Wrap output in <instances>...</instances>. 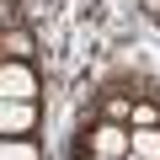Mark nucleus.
<instances>
[{
	"instance_id": "obj_6",
	"label": "nucleus",
	"mask_w": 160,
	"mask_h": 160,
	"mask_svg": "<svg viewBox=\"0 0 160 160\" xmlns=\"http://www.w3.org/2000/svg\"><path fill=\"white\" fill-rule=\"evenodd\" d=\"M6 48H11V53H27L32 43H27V32H11V38H6Z\"/></svg>"
},
{
	"instance_id": "obj_2",
	"label": "nucleus",
	"mask_w": 160,
	"mask_h": 160,
	"mask_svg": "<svg viewBox=\"0 0 160 160\" xmlns=\"http://www.w3.org/2000/svg\"><path fill=\"white\" fill-rule=\"evenodd\" d=\"M27 128H32V102H6L0 96V139L27 133Z\"/></svg>"
},
{
	"instance_id": "obj_3",
	"label": "nucleus",
	"mask_w": 160,
	"mask_h": 160,
	"mask_svg": "<svg viewBox=\"0 0 160 160\" xmlns=\"http://www.w3.org/2000/svg\"><path fill=\"white\" fill-rule=\"evenodd\" d=\"M128 149L144 155V160H160V128H133L128 133Z\"/></svg>"
},
{
	"instance_id": "obj_7",
	"label": "nucleus",
	"mask_w": 160,
	"mask_h": 160,
	"mask_svg": "<svg viewBox=\"0 0 160 160\" xmlns=\"http://www.w3.org/2000/svg\"><path fill=\"white\" fill-rule=\"evenodd\" d=\"M123 160H144V155H133V149H128V155H123Z\"/></svg>"
},
{
	"instance_id": "obj_5",
	"label": "nucleus",
	"mask_w": 160,
	"mask_h": 160,
	"mask_svg": "<svg viewBox=\"0 0 160 160\" xmlns=\"http://www.w3.org/2000/svg\"><path fill=\"white\" fill-rule=\"evenodd\" d=\"M0 160H38V149L27 139H0Z\"/></svg>"
},
{
	"instance_id": "obj_4",
	"label": "nucleus",
	"mask_w": 160,
	"mask_h": 160,
	"mask_svg": "<svg viewBox=\"0 0 160 160\" xmlns=\"http://www.w3.org/2000/svg\"><path fill=\"white\" fill-rule=\"evenodd\" d=\"M96 155H128V133L123 128H96Z\"/></svg>"
},
{
	"instance_id": "obj_1",
	"label": "nucleus",
	"mask_w": 160,
	"mask_h": 160,
	"mask_svg": "<svg viewBox=\"0 0 160 160\" xmlns=\"http://www.w3.org/2000/svg\"><path fill=\"white\" fill-rule=\"evenodd\" d=\"M32 91H38L32 69H22V64H0V96H6V102H32Z\"/></svg>"
}]
</instances>
